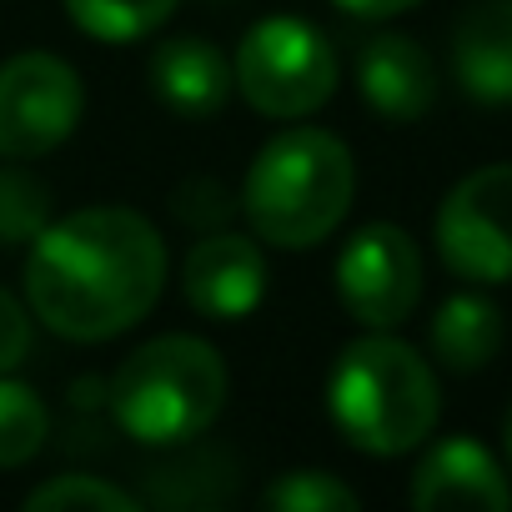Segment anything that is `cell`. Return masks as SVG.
<instances>
[{"label": "cell", "instance_id": "2e32d148", "mask_svg": "<svg viewBox=\"0 0 512 512\" xmlns=\"http://www.w3.org/2000/svg\"><path fill=\"white\" fill-rule=\"evenodd\" d=\"M176 11V0H66V16L96 41H141Z\"/></svg>", "mask_w": 512, "mask_h": 512}, {"label": "cell", "instance_id": "52a82bcc", "mask_svg": "<svg viewBox=\"0 0 512 512\" xmlns=\"http://www.w3.org/2000/svg\"><path fill=\"white\" fill-rule=\"evenodd\" d=\"M437 251L467 282H512V166H482L447 191Z\"/></svg>", "mask_w": 512, "mask_h": 512}, {"label": "cell", "instance_id": "cb8c5ba5", "mask_svg": "<svg viewBox=\"0 0 512 512\" xmlns=\"http://www.w3.org/2000/svg\"><path fill=\"white\" fill-rule=\"evenodd\" d=\"M502 447H507V467H512V407H507V422H502Z\"/></svg>", "mask_w": 512, "mask_h": 512}, {"label": "cell", "instance_id": "9c48e42d", "mask_svg": "<svg viewBox=\"0 0 512 512\" xmlns=\"http://www.w3.org/2000/svg\"><path fill=\"white\" fill-rule=\"evenodd\" d=\"M181 292L186 302L211 322H241L267 297V262L251 236L211 231L201 236L181 262Z\"/></svg>", "mask_w": 512, "mask_h": 512}, {"label": "cell", "instance_id": "5b68a950", "mask_svg": "<svg viewBox=\"0 0 512 512\" xmlns=\"http://www.w3.org/2000/svg\"><path fill=\"white\" fill-rule=\"evenodd\" d=\"M231 81L251 111L297 121L332 101L337 51L327 46V36L317 26H307L297 16H267L241 36Z\"/></svg>", "mask_w": 512, "mask_h": 512}, {"label": "cell", "instance_id": "ffe728a7", "mask_svg": "<svg viewBox=\"0 0 512 512\" xmlns=\"http://www.w3.org/2000/svg\"><path fill=\"white\" fill-rule=\"evenodd\" d=\"M262 507L272 512H357L362 497L337 482L332 472H312V467H297L287 477H277L267 492H262Z\"/></svg>", "mask_w": 512, "mask_h": 512}, {"label": "cell", "instance_id": "ac0fdd59", "mask_svg": "<svg viewBox=\"0 0 512 512\" xmlns=\"http://www.w3.org/2000/svg\"><path fill=\"white\" fill-rule=\"evenodd\" d=\"M51 221V186L31 171L0 166V246L36 241Z\"/></svg>", "mask_w": 512, "mask_h": 512}, {"label": "cell", "instance_id": "d6986e66", "mask_svg": "<svg viewBox=\"0 0 512 512\" xmlns=\"http://www.w3.org/2000/svg\"><path fill=\"white\" fill-rule=\"evenodd\" d=\"M26 507H31V512H141L146 502H141L136 492L116 487V482L66 472V477H51L46 487H36V492L26 497Z\"/></svg>", "mask_w": 512, "mask_h": 512}, {"label": "cell", "instance_id": "277c9868", "mask_svg": "<svg viewBox=\"0 0 512 512\" xmlns=\"http://www.w3.org/2000/svg\"><path fill=\"white\" fill-rule=\"evenodd\" d=\"M327 402L342 437L372 457L412 452L437 427V412H442L437 377L422 362V352L382 332L342 352Z\"/></svg>", "mask_w": 512, "mask_h": 512}, {"label": "cell", "instance_id": "7a4b0ae2", "mask_svg": "<svg viewBox=\"0 0 512 512\" xmlns=\"http://www.w3.org/2000/svg\"><path fill=\"white\" fill-rule=\"evenodd\" d=\"M352 191H357L352 151L332 131L302 126L267 141L262 156L251 161L241 186V211L262 241L302 251L342 226Z\"/></svg>", "mask_w": 512, "mask_h": 512}, {"label": "cell", "instance_id": "4fadbf2b", "mask_svg": "<svg viewBox=\"0 0 512 512\" xmlns=\"http://www.w3.org/2000/svg\"><path fill=\"white\" fill-rule=\"evenodd\" d=\"M452 71L482 106L512 101V0H482L452 31Z\"/></svg>", "mask_w": 512, "mask_h": 512}, {"label": "cell", "instance_id": "8fae6325", "mask_svg": "<svg viewBox=\"0 0 512 512\" xmlns=\"http://www.w3.org/2000/svg\"><path fill=\"white\" fill-rule=\"evenodd\" d=\"M357 86L382 121H422L437 101V66L412 36L377 31L357 51Z\"/></svg>", "mask_w": 512, "mask_h": 512}, {"label": "cell", "instance_id": "ba28073f", "mask_svg": "<svg viewBox=\"0 0 512 512\" xmlns=\"http://www.w3.org/2000/svg\"><path fill=\"white\" fill-rule=\"evenodd\" d=\"M337 292H342V307L362 327H372V332H387V327L407 322L417 312V297H422V256H417V241L402 226H392V221L362 226L342 246Z\"/></svg>", "mask_w": 512, "mask_h": 512}, {"label": "cell", "instance_id": "603a6c76", "mask_svg": "<svg viewBox=\"0 0 512 512\" xmlns=\"http://www.w3.org/2000/svg\"><path fill=\"white\" fill-rule=\"evenodd\" d=\"M342 11H352V16H367V21H382V16H397V11H412V6H422V0H337Z\"/></svg>", "mask_w": 512, "mask_h": 512}, {"label": "cell", "instance_id": "7c38bea8", "mask_svg": "<svg viewBox=\"0 0 512 512\" xmlns=\"http://www.w3.org/2000/svg\"><path fill=\"white\" fill-rule=\"evenodd\" d=\"M151 91L186 121H206L216 116L236 81H231V61L211 46V41H196V36H171L156 46L151 56Z\"/></svg>", "mask_w": 512, "mask_h": 512}, {"label": "cell", "instance_id": "3957f363", "mask_svg": "<svg viewBox=\"0 0 512 512\" xmlns=\"http://www.w3.org/2000/svg\"><path fill=\"white\" fill-rule=\"evenodd\" d=\"M226 402V362L201 337H156L136 347L106 392L116 427L146 447L196 442Z\"/></svg>", "mask_w": 512, "mask_h": 512}, {"label": "cell", "instance_id": "e0dca14e", "mask_svg": "<svg viewBox=\"0 0 512 512\" xmlns=\"http://www.w3.org/2000/svg\"><path fill=\"white\" fill-rule=\"evenodd\" d=\"M51 417L26 382H0V467H21L46 447Z\"/></svg>", "mask_w": 512, "mask_h": 512}, {"label": "cell", "instance_id": "9a60e30c", "mask_svg": "<svg viewBox=\"0 0 512 512\" xmlns=\"http://www.w3.org/2000/svg\"><path fill=\"white\" fill-rule=\"evenodd\" d=\"M146 492L141 502H166V507H221L231 497V467L221 452H181V457H166V462H151L141 472Z\"/></svg>", "mask_w": 512, "mask_h": 512}, {"label": "cell", "instance_id": "6da1fadb", "mask_svg": "<svg viewBox=\"0 0 512 512\" xmlns=\"http://www.w3.org/2000/svg\"><path fill=\"white\" fill-rule=\"evenodd\" d=\"M166 287V246L131 206H86L46 221L26 256L36 317L71 342H106L136 327Z\"/></svg>", "mask_w": 512, "mask_h": 512}, {"label": "cell", "instance_id": "5bb4252c", "mask_svg": "<svg viewBox=\"0 0 512 512\" xmlns=\"http://www.w3.org/2000/svg\"><path fill=\"white\" fill-rule=\"evenodd\" d=\"M502 312L487 297H447L442 312L432 317V352L452 372H477L497 357L502 347Z\"/></svg>", "mask_w": 512, "mask_h": 512}, {"label": "cell", "instance_id": "44dd1931", "mask_svg": "<svg viewBox=\"0 0 512 512\" xmlns=\"http://www.w3.org/2000/svg\"><path fill=\"white\" fill-rule=\"evenodd\" d=\"M171 211L181 226L191 231H221L231 216H236V196L216 181V176H191L171 191Z\"/></svg>", "mask_w": 512, "mask_h": 512}, {"label": "cell", "instance_id": "30bf717a", "mask_svg": "<svg viewBox=\"0 0 512 512\" xmlns=\"http://www.w3.org/2000/svg\"><path fill=\"white\" fill-rule=\"evenodd\" d=\"M412 507H422V512H507L512 487L482 442L447 437L412 472Z\"/></svg>", "mask_w": 512, "mask_h": 512}, {"label": "cell", "instance_id": "7402d4cb", "mask_svg": "<svg viewBox=\"0 0 512 512\" xmlns=\"http://www.w3.org/2000/svg\"><path fill=\"white\" fill-rule=\"evenodd\" d=\"M26 352H31V312L11 292H0V372L21 367Z\"/></svg>", "mask_w": 512, "mask_h": 512}, {"label": "cell", "instance_id": "8992f818", "mask_svg": "<svg viewBox=\"0 0 512 512\" xmlns=\"http://www.w3.org/2000/svg\"><path fill=\"white\" fill-rule=\"evenodd\" d=\"M81 76L46 51H26L0 66V156L36 161L51 156L81 121Z\"/></svg>", "mask_w": 512, "mask_h": 512}]
</instances>
